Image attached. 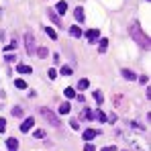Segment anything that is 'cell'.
<instances>
[{"label": "cell", "instance_id": "29", "mask_svg": "<svg viewBox=\"0 0 151 151\" xmlns=\"http://www.w3.org/2000/svg\"><path fill=\"white\" fill-rule=\"evenodd\" d=\"M37 55H39V57H45V55H47V49H43V47H41V49L37 51Z\"/></svg>", "mask_w": 151, "mask_h": 151}, {"label": "cell", "instance_id": "20", "mask_svg": "<svg viewBox=\"0 0 151 151\" xmlns=\"http://www.w3.org/2000/svg\"><path fill=\"white\" fill-rule=\"evenodd\" d=\"M94 98H96V102H100V104H102V100H104V94H102L100 90H96V92H94Z\"/></svg>", "mask_w": 151, "mask_h": 151}, {"label": "cell", "instance_id": "28", "mask_svg": "<svg viewBox=\"0 0 151 151\" xmlns=\"http://www.w3.org/2000/svg\"><path fill=\"white\" fill-rule=\"evenodd\" d=\"M12 49H17V43H14V41H12V43H8V45H6V51H12Z\"/></svg>", "mask_w": 151, "mask_h": 151}, {"label": "cell", "instance_id": "3", "mask_svg": "<svg viewBox=\"0 0 151 151\" xmlns=\"http://www.w3.org/2000/svg\"><path fill=\"white\" fill-rule=\"evenodd\" d=\"M25 41H27V53L29 55H35V37H33V33H27Z\"/></svg>", "mask_w": 151, "mask_h": 151}, {"label": "cell", "instance_id": "18", "mask_svg": "<svg viewBox=\"0 0 151 151\" xmlns=\"http://www.w3.org/2000/svg\"><path fill=\"white\" fill-rule=\"evenodd\" d=\"M123 76H125V80H135V78H137L131 70H123Z\"/></svg>", "mask_w": 151, "mask_h": 151}, {"label": "cell", "instance_id": "13", "mask_svg": "<svg viewBox=\"0 0 151 151\" xmlns=\"http://www.w3.org/2000/svg\"><path fill=\"white\" fill-rule=\"evenodd\" d=\"M33 70L29 68V65H25V63H19V74H31Z\"/></svg>", "mask_w": 151, "mask_h": 151}, {"label": "cell", "instance_id": "26", "mask_svg": "<svg viewBox=\"0 0 151 151\" xmlns=\"http://www.w3.org/2000/svg\"><path fill=\"white\" fill-rule=\"evenodd\" d=\"M4 131H6V121L0 119V133H4Z\"/></svg>", "mask_w": 151, "mask_h": 151}, {"label": "cell", "instance_id": "15", "mask_svg": "<svg viewBox=\"0 0 151 151\" xmlns=\"http://www.w3.org/2000/svg\"><path fill=\"white\" fill-rule=\"evenodd\" d=\"M14 86H17V88H21V90H25V88H27V82H25V80H21V78H17V80H14Z\"/></svg>", "mask_w": 151, "mask_h": 151}, {"label": "cell", "instance_id": "33", "mask_svg": "<svg viewBox=\"0 0 151 151\" xmlns=\"http://www.w3.org/2000/svg\"><path fill=\"white\" fill-rule=\"evenodd\" d=\"M14 59H17V57H14V55H6V61H8V63H12V61H14Z\"/></svg>", "mask_w": 151, "mask_h": 151}, {"label": "cell", "instance_id": "5", "mask_svg": "<svg viewBox=\"0 0 151 151\" xmlns=\"http://www.w3.org/2000/svg\"><path fill=\"white\" fill-rule=\"evenodd\" d=\"M98 37H100V31H98V29H90V31L86 33V39H88L90 43H94Z\"/></svg>", "mask_w": 151, "mask_h": 151}, {"label": "cell", "instance_id": "6", "mask_svg": "<svg viewBox=\"0 0 151 151\" xmlns=\"http://www.w3.org/2000/svg\"><path fill=\"white\" fill-rule=\"evenodd\" d=\"M94 137H98V131L96 129H86L84 131V141H92Z\"/></svg>", "mask_w": 151, "mask_h": 151}, {"label": "cell", "instance_id": "14", "mask_svg": "<svg viewBox=\"0 0 151 151\" xmlns=\"http://www.w3.org/2000/svg\"><path fill=\"white\" fill-rule=\"evenodd\" d=\"M49 17H51V21H53L57 27H61V21H59V17L55 14V10H49Z\"/></svg>", "mask_w": 151, "mask_h": 151}, {"label": "cell", "instance_id": "8", "mask_svg": "<svg viewBox=\"0 0 151 151\" xmlns=\"http://www.w3.org/2000/svg\"><path fill=\"white\" fill-rule=\"evenodd\" d=\"M6 145H8V151H17V147H19V141H17L14 137H10V139H6Z\"/></svg>", "mask_w": 151, "mask_h": 151}, {"label": "cell", "instance_id": "4", "mask_svg": "<svg viewBox=\"0 0 151 151\" xmlns=\"http://www.w3.org/2000/svg\"><path fill=\"white\" fill-rule=\"evenodd\" d=\"M68 12V2L65 0H59L57 4H55V14L59 17V14H65Z\"/></svg>", "mask_w": 151, "mask_h": 151}, {"label": "cell", "instance_id": "27", "mask_svg": "<svg viewBox=\"0 0 151 151\" xmlns=\"http://www.w3.org/2000/svg\"><path fill=\"white\" fill-rule=\"evenodd\" d=\"M47 76H49V80H53V78H57V72H55V70H49Z\"/></svg>", "mask_w": 151, "mask_h": 151}, {"label": "cell", "instance_id": "16", "mask_svg": "<svg viewBox=\"0 0 151 151\" xmlns=\"http://www.w3.org/2000/svg\"><path fill=\"white\" fill-rule=\"evenodd\" d=\"M63 94H65V98H76V90L74 88H65Z\"/></svg>", "mask_w": 151, "mask_h": 151}, {"label": "cell", "instance_id": "1", "mask_svg": "<svg viewBox=\"0 0 151 151\" xmlns=\"http://www.w3.org/2000/svg\"><path fill=\"white\" fill-rule=\"evenodd\" d=\"M131 35H133V39H135L143 49H149V37L141 31L139 23H133V25H131Z\"/></svg>", "mask_w": 151, "mask_h": 151}, {"label": "cell", "instance_id": "17", "mask_svg": "<svg viewBox=\"0 0 151 151\" xmlns=\"http://www.w3.org/2000/svg\"><path fill=\"white\" fill-rule=\"evenodd\" d=\"M106 47H108V39H100V45H98L100 53H104V51H106Z\"/></svg>", "mask_w": 151, "mask_h": 151}, {"label": "cell", "instance_id": "31", "mask_svg": "<svg viewBox=\"0 0 151 151\" xmlns=\"http://www.w3.org/2000/svg\"><path fill=\"white\" fill-rule=\"evenodd\" d=\"M4 100H6V94H4V92H2V90H0V106H2V104H4Z\"/></svg>", "mask_w": 151, "mask_h": 151}, {"label": "cell", "instance_id": "10", "mask_svg": "<svg viewBox=\"0 0 151 151\" xmlns=\"http://www.w3.org/2000/svg\"><path fill=\"white\" fill-rule=\"evenodd\" d=\"M74 17H76V21L84 23V8H76V10H74Z\"/></svg>", "mask_w": 151, "mask_h": 151}, {"label": "cell", "instance_id": "23", "mask_svg": "<svg viewBox=\"0 0 151 151\" xmlns=\"http://www.w3.org/2000/svg\"><path fill=\"white\" fill-rule=\"evenodd\" d=\"M61 76H72V68L63 65V68H61Z\"/></svg>", "mask_w": 151, "mask_h": 151}, {"label": "cell", "instance_id": "11", "mask_svg": "<svg viewBox=\"0 0 151 151\" xmlns=\"http://www.w3.org/2000/svg\"><path fill=\"white\" fill-rule=\"evenodd\" d=\"M70 35L76 37V39H78V37H82V29H80V27H70Z\"/></svg>", "mask_w": 151, "mask_h": 151}, {"label": "cell", "instance_id": "9", "mask_svg": "<svg viewBox=\"0 0 151 151\" xmlns=\"http://www.w3.org/2000/svg\"><path fill=\"white\" fill-rule=\"evenodd\" d=\"M70 110H72L70 102H63V104L59 106V114H70Z\"/></svg>", "mask_w": 151, "mask_h": 151}, {"label": "cell", "instance_id": "21", "mask_svg": "<svg viewBox=\"0 0 151 151\" xmlns=\"http://www.w3.org/2000/svg\"><path fill=\"white\" fill-rule=\"evenodd\" d=\"M12 114H14V116H23V108H21V106H14V108H12Z\"/></svg>", "mask_w": 151, "mask_h": 151}, {"label": "cell", "instance_id": "22", "mask_svg": "<svg viewBox=\"0 0 151 151\" xmlns=\"http://www.w3.org/2000/svg\"><path fill=\"white\" fill-rule=\"evenodd\" d=\"M82 116H86V119H92L94 114H92V110H90V108H84V110H82Z\"/></svg>", "mask_w": 151, "mask_h": 151}, {"label": "cell", "instance_id": "34", "mask_svg": "<svg viewBox=\"0 0 151 151\" xmlns=\"http://www.w3.org/2000/svg\"><path fill=\"white\" fill-rule=\"evenodd\" d=\"M102 151H116V147H114V145H108V147H104Z\"/></svg>", "mask_w": 151, "mask_h": 151}, {"label": "cell", "instance_id": "30", "mask_svg": "<svg viewBox=\"0 0 151 151\" xmlns=\"http://www.w3.org/2000/svg\"><path fill=\"white\" fill-rule=\"evenodd\" d=\"M70 125H72V129H74V131H78V129H80V123H78V121H72Z\"/></svg>", "mask_w": 151, "mask_h": 151}, {"label": "cell", "instance_id": "25", "mask_svg": "<svg viewBox=\"0 0 151 151\" xmlns=\"http://www.w3.org/2000/svg\"><path fill=\"white\" fill-rule=\"evenodd\" d=\"M35 137H37V139H43V137H45V131H41V129L35 131Z\"/></svg>", "mask_w": 151, "mask_h": 151}, {"label": "cell", "instance_id": "32", "mask_svg": "<svg viewBox=\"0 0 151 151\" xmlns=\"http://www.w3.org/2000/svg\"><path fill=\"white\" fill-rule=\"evenodd\" d=\"M84 151H96V149H94V145H90V143H88V145L84 147Z\"/></svg>", "mask_w": 151, "mask_h": 151}, {"label": "cell", "instance_id": "7", "mask_svg": "<svg viewBox=\"0 0 151 151\" xmlns=\"http://www.w3.org/2000/svg\"><path fill=\"white\" fill-rule=\"evenodd\" d=\"M33 125H35V119H33V116H29V119H25V123L21 125V131L27 133V131H31V127H33Z\"/></svg>", "mask_w": 151, "mask_h": 151}, {"label": "cell", "instance_id": "24", "mask_svg": "<svg viewBox=\"0 0 151 151\" xmlns=\"http://www.w3.org/2000/svg\"><path fill=\"white\" fill-rule=\"evenodd\" d=\"M45 31H47V35H49L51 39H55V37H57V33H55V31H53V29H51V27H47V29H45Z\"/></svg>", "mask_w": 151, "mask_h": 151}, {"label": "cell", "instance_id": "2", "mask_svg": "<svg viewBox=\"0 0 151 151\" xmlns=\"http://www.w3.org/2000/svg\"><path fill=\"white\" fill-rule=\"evenodd\" d=\"M41 114H43V116H45V119L49 121L51 125H55V127H59V125H61V123H59V119H57V114H53L49 108H45V106H43V108H41Z\"/></svg>", "mask_w": 151, "mask_h": 151}, {"label": "cell", "instance_id": "19", "mask_svg": "<svg viewBox=\"0 0 151 151\" xmlns=\"http://www.w3.org/2000/svg\"><path fill=\"white\" fill-rule=\"evenodd\" d=\"M94 116H96V119H98V121H100V123H104V121H106V114H104V112H102L100 108H98V110H96V114H94Z\"/></svg>", "mask_w": 151, "mask_h": 151}, {"label": "cell", "instance_id": "12", "mask_svg": "<svg viewBox=\"0 0 151 151\" xmlns=\"http://www.w3.org/2000/svg\"><path fill=\"white\" fill-rule=\"evenodd\" d=\"M90 86V80H86V78H82L80 82H78V90H86Z\"/></svg>", "mask_w": 151, "mask_h": 151}]
</instances>
